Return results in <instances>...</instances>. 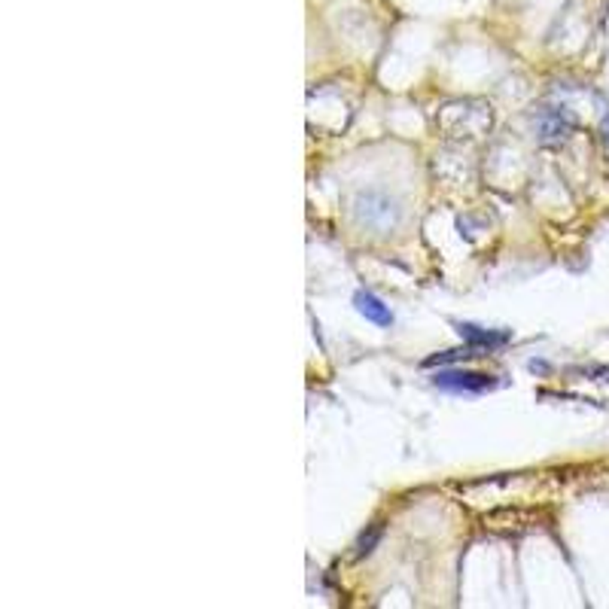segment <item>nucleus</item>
<instances>
[{
	"label": "nucleus",
	"instance_id": "f257e3e1",
	"mask_svg": "<svg viewBox=\"0 0 609 609\" xmlns=\"http://www.w3.org/2000/svg\"><path fill=\"white\" fill-rule=\"evenodd\" d=\"M433 384L442 390H455V393H485V390L497 387V378L466 369H445L433 375Z\"/></svg>",
	"mask_w": 609,
	"mask_h": 609
},
{
	"label": "nucleus",
	"instance_id": "f03ea898",
	"mask_svg": "<svg viewBox=\"0 0 609 609\" xmlns=\"http://www.w3.org/2000/svg\"><path fill=\"white\" fill-rule=\"evenodd\" d=\"M354 304H357V311H360V314L369 320V323L381 326V330H390V326H393V311H390V304L381 302L375 293L357 290L354 293Z\"/></svg>",
	"mask_w": 609,
	"mask_h": 609
},
{
	"label": "nucleus",
	"instance_id": "7ed1b4c3",
	"mask_svg": "<svg viewBox=\"0 0 609 609\" xmlns=\"http://www.w3.org/2000/svg\"><path fill=\"white\" fill-rule=\"evenodd\" d=\"M457 332H460V339L470 341V348H497V345H506V341H509V332H490L475 323H457Z\"/></svg>",
	"mask_w": 609,
	"mask_h": 609
},
{
	"label": "nucleus",
	"instance_id": "20e7f679",
	"mask_svg": "<svg viewBox=\"0 0 609 609\" xmlns=\"http://www.w3.org/2000/svg\"><path fill=\"white\" fill-rule=\"evenodd\" d=\"M460 357H475V354H472V348H463V350H445V354L427 357V360H424V366H442V363L460 360Z\"/></svg>",
	"mask_w": 609,
	"mask_h": 609
},
{
	"label": "nucleus",
	"instance_id": "39448f33",
	"mask_svg": "<svg viewBox=\"0 0 609 609\" xmlns=\"http://www.w3.org/2000/svg\"><path fill=\"white\" fill-rule=\"evenodd\" d=\"M378 536H381V527H375V530H372V536H369V540H366V536H363V543H360V554H369V552H372V545L378 543Z\"/></svg>",
	"mask_w": 609,
	"mask_h": 609
}]
</instances>
